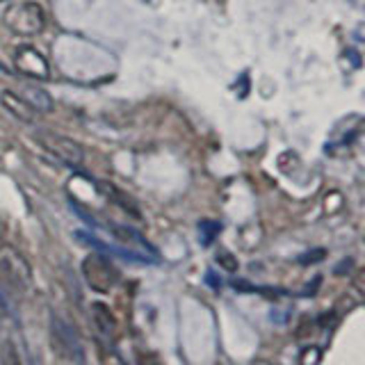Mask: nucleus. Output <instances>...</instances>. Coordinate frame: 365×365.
<instances>
[{
	"label": "nucleus",
	"instance_id": "nucleus-1",
	"mask_svg": "<svg viewBox=\"0 0 365 365\" xmlns=\"http://www.w3.org/2000/svg\"><path fill=\"white\" fill-rule=\"evenodd\" d=\"M34 140H37V144L43 146L51 155H55L57 160H60V163H64L68 167L83 165L85 151H83V146H80L78 142L71 140V137L60 135V133H55V130L37 128V130H34Z\"/></svg>",
	"mask_w": 365,
	"mask_h": 365
},
{
	"label": "nucleus",
	"instance_id": "nucleus-2",
	"mask_svg": "<svg viewBox=\"0 0 365 365\" xmlns=\"http://www.w3.org/2000/svg\"><path fill=\"white\" fill-rule=\"evenodd\" d=\"M5 26L16 34H39L46 26V16L39 3H21L5 11Z\"/></svg>",
	"mask_w": 365,
	"mask_h": 365
},
{
	"label": "nucleus",
	"instance_id": "nucleus-3",
	"mask_svg": "<svg viewBox=\"0 0 365 365\" xmlns=\"http://www.w3.org/2000/svg\"><path fill=\"white\" fill-rule=\"evenodd\" d=\"M51 345L62 359L73 361L78 365L85 363V351H83V347H80V340L73 334V329L68 327L64 319L55 317V315L51 319Z\"/></svg>",
	"mask_w": 365,
	"mask_h": 365
},
{
	"label": "nucleus",
	"instance_id": "nucleus-4",
	"mask_svg": "<svg viewBox=\"0 0 365 365\" xmlns=\"http://www.w3.org/2000/svg\"><path fill=\"white\" fill-rule=\"evenodd\" d=\"M83 277L87 285L96 292H110L117 283V269L106 258V254H91L83 260Z\"/></svg>",
	"mask_w": 365,
	"mask_h": 365
},
{
	"label": "nucleus",
	"instance_id": "nucleus-5",
	"mask_svg": "<svg viewBox=\"0 0 365 365\" xmlns=\"http://www.w3.org/2000/svg\"><path fill=\"white\" fill-rule=\"evenodd\" d=\"M14 66L23 76H30L34 80H48L51 76V66L48 60L32 46H21L14 53Z\"/></svg>",
	"mask_w": 365,
	"mask_h": 365
},
{
	"label": "nucleus",
	"instance_id": "nucleus-6",
	"mask_svg": "<svg viewBox=\"0 0 365 365\" xmlns=\"http://www.w3.org/2000/svg\"><path fill=\"white\" fill-rule=\"evenodd\" d=\"M0 101H3L5 110L14 114L19 121H23V123L34 121V112H37V110H34L23 96L14 94V91H3V94H0Z\"/></svg>",
	"mask_w": 365,
	"mask_h": 365
},
{
	"label": "nucleus",
	"instance_id": "nucleus-7",
	"mask_svg": "<svg viewBox=\"0 0 365 365\" xmlns=\"http://www.w3.org/2000/svg\"><path fill=\"white\" fill-rule=\"evenodd\" d=\"M26 101L37 112H48V110H53V98L46 94V91H41V89H34L32 87L30 91H26Z\"/></svg>",
	"mask_w": 365,
	"mask_h": 365
},
{
	"label": "nucleus",
	"instance_id": "nucleus-8",
	"mask_svg": "<svg viewBox=\"0 0 365 365\" xmlns=\"http://www.w3.org/2000/svg\"><path fill=\"white\" fill-rule=\"evenodd\" d=\"M94 317H96V324L101 327V331H108V334H114V329H117V319L110 313L108 306L103 304H94Z\"/></svg>",
	"mask_w": 365,
	"mask_h": 365
},
{
	"label": "nucleus",
	"instance_id": "nucleus-9",
	"mask_svg": "<svg viewBox=\"0 0 365 365\" xmlns=\"http://www.w3.org/2000/svg\"><path fill=\"white\" fill-rule=\"evenodd\" d=\"M0 365H23L21 354L14 347V342L7 340V342H3V345H0Z\"/></svg>",
	"mask_w": 365,
	"mask_h": 365
}]
</instances>
